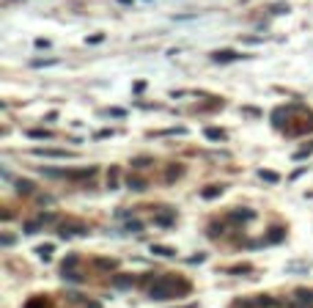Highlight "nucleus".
Instances as JSON below:
<instances>
[{
    "mask_svg": "<svg viewBox=\"0 0 313 308\" xmlns=\"http://www.w3.org/2000/svg\"><path fill=\"white\" fill-rule=\"evenodd\" d=\"M94 267H99V272H115L118 261L115 259H94Z\"/></svg>",
    "mask_w": 313,
    "mask_h": 308,
    "instance_id": "15",
    "label": "nucleus"
},
{
    "mask_svg": "<svg viewBox=\"0 0 313 308\" xmlns=\"http://www.w3.org/2000/svg\"><path fill=\"white\" fill-rule=\"evenodd\" d=\"M204 135L209 138V141H214V143H217V141H225V130H220V127H206Z\"/></svg>",
    "mask_w": 313,
    "mask_h": 308,
    "instance_id": "19",
    "label": "nucleus"
},
{
    "mask_svg": "<svg viewBox=\"0 0 313 308\" xmlns=\"http://www.w3.org/2000/svg\"><path fill=\"white\" fill-rule=\"evenodd\" d=\"M220 193H223V187H220V184H209V187L201 190V195H204L206 201H209V198H217Z\"/></svg>",
    "mask_w": 313,
    "mask_h": 308,
    "instance_id": "23",
    "label": "nucleus"
},
{
    "mask_svg": "<svg viewBox=\"0 0 313 308\" xmlns=\"http://www.w3.org/2000/svg\"><path fill=\"white\" fill-rule=\"evenodd\" d=\"M228 220H234V223H250V220H256V212L247 207H239V209H231L228 212Z\"/></svg>",
    "mask_w": 313,
    "mask_h": 308,
    "instance_id": "8",
    "label": "nucleus"
},
{
    "mask_svg": "<svg viewBox=\"0 0 313 308\" xmlns=\"http://www.w3.org/2000/svg\"><path fill=\"white\" fill-rule=\"evenodd\" d=\"M14 187H17V193H20V195H31V193H36L33 182H28V179H17Z\"/></svg>",
    "mask_w": 313,
    "mask_h": 308,
    "instance_id": "18",
    "label": "nucleus"
},
{
    "mask_svg": "<svg viewBox=\"0 0 313 308\" xmlns=\"http://www.w3.org/2000/svg\"><path fill=\"white\" fill-rule=\"evenodd\" d=\"M156 135H187V127H173V130H165V132H156Z\"/></svg>",
    "mask_w": 313,
    "mask_h": 308,
    "instance_id": "30",
    "label": "nucleus"
},
{
    "mask_svg": "<svg viewBox=\"0 0 313 308\" xmlns=\"http://www.w3.org/2000/svg\"><path fill=\"white\" fill-rule=\"evenodd\" d=\"M58 234H61L63 240H72V237H85V234H88V226H77V223L61 226V229H58Z\"/></svg>",
    "mask_w": 313,
    "mask_h": 308,
    "instance_id": "9",
    "label": "nucleus"
},
{
    "mask_svg": "<svg viewBox=\"0 0 313 308\" xmlns=\"http://www.w3.org/2000/svg\"><path fill=\"white\" fill-rule=\"evenodd\" d=\"M124 231H135V234H140V231H143V223H140V220H126V223H124Z\"/></svg>",
    "mask_w": 313,
    "mask_h": 308,
    "instance_id": "27",
    "label": "nucleus"
},
{
    "mask_svg": "<svg viewBox=\"0 0 313 308\" xmlns=\"http://www.w3.org/2000/svg\"><path fill=\"white\" fill-rule=\"evenodd\" d=\"M85 308H102V305H99V303H91V305H88V303H85Z\"/></svg>",
    "mask_w": 313,
    "mask_h": 308,
    "instance_id": "42",
    "label": "nucleus"
},
{
    "mask_svg": "<svg viewBox=\"0 0 313 308\" xmlns=\"http://www.w3.org/2000/svg\"><path fill=\"white\" fill-rule=\"evenodd\" d=\"M206 234L212 237V240H217V237H223V234H225V226H223V223H212V229H209Z\"/></svg>",
    "mask_w": 313,
    "mask_h": 308,
    "instance_id": "24",
    "label": "nucleus"
},
{
    "mask_svg": "<svg viewBox=\"0 0 313 308\" xmlns=\"http://www.w3.org/2000/svg\"><path fill=\"white\" fill-rule=\"evenodd\" d=\"M310 152H313V143H310V146H305V149H299V152L294 154V160H297V162H299V160H305V157H308Z\"/></svg>",
    "mask_w": 313,
    "mask_h": 308,
    "instance_id": "33",
    "label": "nucleus"
},
{
    "mask_svg": "<svg viewBox=\"0 0 313 308\" xmlns=\"http://www.w3.org/2000/svg\"><path fill=\"white\" fill-rule=\"evenodd\" d=\"M107 187H110V190L118 187V168H110V173H107Z\"/></svg>",
    "mask_w": 313,
    "mask_h": 308,
    "instance_id": "25",
    "label": "nucleus"
},
{
    "mask_svg": "<svg viewBox=\"0 0 313 308\" xmlns=\"http://www.w3.org/2000/svg\"><path fill=\"white\" fill-rule=\"evenodd\" d=\"M58 58H44V61H33V69H42V66H55Z\"/></svg>",
    "mask_w": 313,
    "mask_h": 308,
    "instance_id": "29",
    "label": "nucleus"
},
{
    "mask_svg": "<svg viewBox=\"0 0 313 308\" xmlns=\"http://www.w3.org/2000/svg\"><path fill=\"white\" fill-rule=\"evenodd\" d=\"M193 289V283L182 275H173V272H154V278L148 281L146 294L156 303H165V300H176Z\"/></svg>",
    "mask_w": 313,
    "mask_h": 308,
    "instance_id": "1",
    "label": "nucleus"
},
{
    "mask_svg": "<svg viewBox=\"0 0 313 308\" xmlns=\"http://www.w3.org/2000/svg\"><path fill=\"white\" fill-rule=\"evenodd\" d=\"M204 259H206V253H195V256H190V259H187V264H201Z\"/></svg>",
    "mask_w": 313,
    "mask_h": 308,
    "instance_id": "36",
    "label": "nucleus"
},
{
    "mask_svg": "<svg viewBox=\"0 0 313 308\" xmlns=\"http://www.w3.org/2000/svg\"><path fill=\"white\" fill-rule=\"evenodd\" d=\"M77 264H80V256H77V253H69V256L61 261V278H63L66 283H83V281H85V272H80Z\"/></svg>",
    "mask_w": 313,
    "mask_h": 308,
    "instance_id": "4",
    "label": "nucleus"
},
{
    "mask_svg": "<svg viewBox=\"0 0 313 308\" xmlns=\"http://www.w3.org/2000/svg\"><path fill=\"white\" fill-rule=\"evenodd\" d=\"M286 240V226H269L266 237L261 242H253V248H266V245H277V242Z\"/></svg>",
    "mask_w": 313,
    "mask_h": 308,
    "instance_id": "5",
    "label": "nucleus"
},
{
    "mask_svg": "<svg viewBox=\"0 0 313 308\" xmlns=\"http://www.w3.org/2000/svg\"><path fill=\"white\" fill-rule=\"evenodd\" d=\"M28 138H33V141H47L50 132L47 130H28Z\"/></svg>",
    "mask_w": 313,
    "mask_h": 308,
    "instance_id": "26",
    "label": "nucleus"
},
{
    "mask_svg": "<svg viewBox=\"0 0 313 308\" xmlns=\"http://www.w3.org/2000/svg\"><path fill=\"white\" fill-rule=\"evenodd\" d=\"M102 39H104V36H102V33H96V36H88V39H85V42H88V44H99V42H102Z\"/></svg>",
    "mask_w": 313,
    "mask_h": 308,
    "instance_id": "39",
    "label": "nucleus"
},
{
    "mask_svg": "<svg viewBox=\"0 0 313 308\" xmlns=\"http://www.w3.org/2000/svg\"><path fill=\"white\" fill-rule=\"evenodd\" d=\"M104 138H113V130H99L94 135V141H104Z\"/></svg>",
    "mask_w": 313,
    "mask_h": 308,
    "instance_id": "35",
    "label": "nucleus"
},
{
    "mask_svg": "<svg viewBox=\"0 0 313 308\" xmlns=\"http://www.w3.org/2000/svg\"><path fill=\"white\" fill-rule=\"evenodd\" d=\"M118 3H124V6H132V0H118Z\"/></svg>",
    "mask_w": 313,
    "mask_h": 308,
    "instance_id": "43",
    "label": "nucleus"
},
{
    "mask_svg": "<svg viewBox=\"0 0 313 308\" xmlns=\"http://www.w3.org/2000/svg\"><path fill=\"white\" fill-rule=\"evenodd\" d=\"M291 113H297V105H291ZM297 119V124H291V127H286V135H291V138H297V135H305V132H310L313 130V110L308 108H299V116H294Z\"/></svg>",
    "mask_w": 313,
    "mask_h": 308,
    "instance_id": "3",
    "label": "nucleus"
},
{
    "mask_svg": "<svg viewBox=\"0 0 313 308\" xmlns=\"http://www.w3.org/2000/svg\"><path fill=\"white\" fill-rule=\"evenodd\" d=\"M39 204H42V207H50L52 198H50V195H42V198H39Z\"/></svg>",
    "mask_w": 313,
    "mask_h": 308,
    "instance_id": "41",
    "label": "nucleus"
},
{
    "mask_svg": "<svg viewBox=\"0 0 313 308\" xmlns=\"http://www.w3.org/2000/svg\"><path fill=\"white\" fill-rule=\"evenodd\" d=\"M126 187L135 190V193H143V190H148V182L143 176H132L129 173V176H126Z\"/></svg>",
    "mask_w": 313,
    "mask_h": 308,
    "instance_id": "13",
    "label": "nucleus"
},
{
    "mask_svg": "<svg viewBox=\"0 0 313 308\" xmlns=\"http://www.w3.org/2000/svg\"><path fill=\"white\" fill-rule=\"evenodd\" d=\"M294 300H297V308H313V289H297Z\"/></svg>",
    "mask_w": 313,
    "mask_h": 308,
    "instance_id": "11",
    "label": "nucleus"
},
{
    "mask_svg": "<svg viewBox=\"0 0 313 308\" xmlns=\"http://www.w3.org/2000/svg\"><path fill=\"white\" fill-rule=\"evenodd\" d=\"M107 116H115V119H124V116H126V110H124V108H110V110H107Z\"/></svg>",
    "mask_w": 313,
    "mask_h": 308,
    "instance_id": "34",
    "label": "nucleus"
},
{
    "mask_svg": "<svg viewBox=\"0 0 313 308\" xmlns=\"http://www.w3.org/2000/svg\"><path fill=\"white\" fill-rule=\"evenodd\" d=\"M39 173L47 179H72V182H88L96 176V165H83V168H39Z\"/></svg>",
    "mask_w": 313,
    "mask_h": 308,
    "instance_id": "2",
    "label": "nucleus"
},
{
    "mask_svg": "<svg viewBox=\"0 0 313 308\" xmlns=\"http://www.w3.org/2000/svg\"><path fill=\"white\" fill-rule=\"evenodd\" d=\"M140 91H146V83H143V80H137V83H135V94H140Z\"/></svg>",
    "mask_w": 313,
    "mask_h": 308,
    "instance_id": "40",
    "label": "nucleus"
},
{
    "mask_svg": "<svg viewBox=\"0 0 313 308\" xmlns=\"http://www.w3.org/2000/svg\"><path fill=\"white\" fill-rule=\"evenodd\" d=\"M258 176L264 179V182H269V184L280 182V173H277V171H269V168H261V171H258Z\"/></svg>",
    "mask_w": 313,
    "mask_h": 308,
    "instance_id": "21",
    "label": "nucleus"
},
{
    "mask_svg": "<svg viewBox=\"0 0 313 308\" xmlns=\"http://www.w3.org/2000/svg\"><path fill=\"white\" fill-rule=\"evenodd\" d=\"M55 220V215H42V218H36V220H31V223L25 226V234H36L39 229H42L44 223H52Z\"/></svg>",
    "mask_w": 313,
    "mask_h": 308,
    "instance_id": "12",
    "label": "nucleus"
},
{
    "mask_svg": "<svg viewBox=\"0 0 313 308\" xmlns=\"http://www.w3.org/2000/svg\"><path fill=\"white\" fill-rule=\"evenodd\" d=\"M140 283V278L135 275H124V272H113V278H110V286L113 289H132Z\"/></svg>",
    "mask_w": 313,
    "mask_h": 308,
    "instance_id": "7",
    "label": "nucleus"
},
{
    "mask_svg": "<svg viewBox=\"0 0 313 308\" xmlns=\"http://www.w3.org/2000/svg\"><path fill=\"white\" fill-rule=\"evenodd\" d=\"M239 58H245L242 52H234V50H217V52H212V61H217V63H231V61H239Z\"/></svg>",
    "mask_w": 313,
    "mask_h": 308,
    "instance_id": "10",
    "label": "nucleus"
},
{
    "mask_svg": "<svg viewBox=\"0 0 313 308\" xmlns=\"http://www.w3.org/2000/svg\"><path fill=\"white\" fill-rule=\"evenodd\" d=\"M52 251H55V245H52V242H44V245H39V248H36L39 259H44V261H50V259H52Z\"/></svg>",
    "mask_w": 313,
    "mask_h": 308,
    "instance_id": "22",
    "label": "nucleus"
},
{
    "mask_svg": "<svg viewBox=\"0 0 313 308\" xmlns=\"http://www.w3.org/2000/svg\"><path fill=\"white\" fill-rule=\"evenodd\" d=\"M272 14H288V6H283V3L272 6Z\"/></svg>",
    "mask_w": 313,
    "mask_h": 308,
    "instance_id": "37",
    "label": "nucleus"
},
{
    "mask_svg": "<svg viewBox=\"0 0 313 308\" xmlns=\"http://www.w3.org/2000/svg\"><path fill=\"white\" fill-rule=\"evenodd\" d=\"M36 157H66L69 160V152L66 149H50V146H42V149H33Z\"/></svg>",
    "mask_w": 313,
    "mask_h": 308,
    "instance_id": "14",
    "label": "nucleus"
},
{
    "mask_svg": "<svg viewBox=\"0 0 313 308\" xmlns=\"http://www.w3.org/2000/svg\"><path fill=\"white\" fill-rule=\"evenodd\" d=\"M173 223H176V212H173L171 207H160L154 212V226H160V229H173Z\"/></svg>",
    "mask_w": 313,
    "mask_h": 308,
    "instance_id": "6",
    "label": "nucleus"
},
{
    "mask_svg": "<svg viewBox=\"0 0 313 308\" xmlns=\"http://www.w3.org/2000/svg\"><path fill=\"white\" fill-rule=\"evenodd\" d=\"M25 308H52L50 297H44V294H36V297H31L25 303Z\"/></svg>",
    "mask_w": 313,
    "mask_h": 308,
    "instance_id": "17",
    "label": "nucleus"
},
{
    "mask_svg": "<svg viewBox=\"0 0 313 308\" xmlns=\"http://www.w3.org/2000/svg\"><path fill=\"white\" fill-rule=\"evenodd\" d=\"M66 297L72 300V303H88V297H85V294H80V292H69Z\"/></svg>",
    "mask_w": 313,
    "mask_h": 308,
    "instance_id": "32",
    "label": "nucleus"
},
{
    "mask_svg": "<svg viewBox=\"0 0 313 308\" xmlns=\"http://www.w3.org/2000/svg\"><path fill=\"white\" fill-rule=\"evenodd\" d=\"M132 165H135V168H148V165H154V160H148V157H137V160H132Z\"/></svg>",
    "mask_w": 313,
    "mask_h": 308,
    "instance_id": "31",
    "label": "nucleus"
},
{
    "mask_svg": "<svg viewBox=\"0 0 313 308\" xmlns=\"http://www.w3.org/2000/svg\"><path fill=\"white\" fill-rule=\"evenodd\" d=\"M36 47L39 50H47L50 47V39H36Z\"/></svg>",
    "mask_w": 313,
    "mask_h": 308,
    "instance_id": "38",
    "label": "nucleus"
},
{
    "mask_svg": "<svg viewBox=\"0 0 313 308\" xmlns=\"http://www.w3.org/2000/svg\"><path fill=\"white\" fill-rule=\"evenodd\" d=\"M184 173V165H168V171H165V184H173L179 176Z\"/></svg>",
    "mask_w": 313,
    "mask_h": 308,
    "instance_id": "16",
    "label": "nucleus"
},
{
    "mask_svg": "<svg viewBox=\"0 0 313 308\" xmlns=\"http://www.w3.org/2000/svg\"><path fill=\"white\" fill-rule=\"evenodd\" d=\"M151 253H154V256L173 259V256H176V248H168V245H151Z\"/></svg>",
    "mask_w": 313,
    "mask_h": 308,
    "instance_id": "20",
    "label": "nucleus"
},
{
    "mask_svg": "<svg viewBox=\"0 0 313 308\" xmlns=\"http://www.w3.org/2000/svg\"><path fill=\"white\" fill-rule=\"evenodd\" d=\"M14 242H17V237H14V234H9V231H3V234H0V245H3V248L14 245Z\"/></svg>",
    "mask_w": 313,
    "mask_h": 308,
    "instance_id": "28",
    "label": "nucleus"
},
{
    "mask_svg": "<svg viewBox=\"0 0 313 308\" xmlns=\"http://www.w3.org/2000/svg\"><path fill=\"white\" fill-rule=\"evenodd\" d=\"M184 308H198V305H195V303H193V305H184Z\"/></svg>",
    "mask_w": 313,
    "mask_h": 308,
    "instance_id": "44",
    "label": "nucleus"
}]
</instances>
